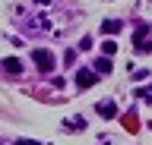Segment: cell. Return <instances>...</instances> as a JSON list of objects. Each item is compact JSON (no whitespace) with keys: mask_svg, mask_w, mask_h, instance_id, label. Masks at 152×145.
I'll use <instances>...</instances> for the list:
<instances>
[{"mask_svg":"<svg viewBox=\"0 0 152 145\" xmlns=\"http://www.w3.org/2000/svg\"><path fill=\"white\" fill-rule=\"evenodd\" d=\"M133 48H136V54H152V32L146 22L133 29Z\"/></svg>","mask_w":152,"mask_h":145,"instance_id":"cell-1","label":"cell"},{"mask_svg":"<svg viewBox=\"0 0 152 145\" xmlns=\"http://www.w3.org/2000/svg\"><path fill=\"white\" fill-rule=\"evenodd\" d=\"M32 60H35L38 73H54L57 69V57L51 54V48H35L32 50Z\"/></svg>","mask_w":152,"mask_h":145,"instance_id":"cell-2","label":"cell"},{"mask_svg":"<svg viewBox=\"0 0 152 145\" xmlns=\"http://www.w3.org/2000/svg\"><path fill=\"white\" fill-rule=\"evenodd\" d=\"M0 69L10 73V76H19V73H26V63H22L19 57H3L0 60Z\"/></svg>","mask_w":152,"mask_h":145,"instance_id":"cell-3","label":"cell"},{"mask_svg":"<svg viewBox=\"0 0 152 145\" xmlns=\"http://www.w3.org/2000/svg\"><path fill=\"white\" fill-rule=\"evenodd\" d=\"M98 82V73L95 69H76V85L79 88H92Z\"/></svg>","mask_w":152,"mask_h":145,"instance_id":"cell-4","label":"cell"},{"mask_svg":"<svg viewBox=\"0 0 152 145\" xmlns=\"http://www.w3.org/2000/svg\"><path fill=\"white\" fill-rule=\"evenodd\" d=\"M98 117L114 120V117H117V104H114V101H102V104H98Z\"/></svg>","mask_w":152,"mask_h":145,"instance_id":"cell-5","label":"cell"},{"mask_svg":"<svg viewBox=\"0 0 152 145\" xmlns=\"http://www.w3.org/2000/svg\"><path fill=\"white\" fill-rule=\"evenodd\" d=\"M124 129H127V133H136V129H140V120H136V114H133V110H127V114H124Z\"/></svg>","mask_w":152,"mask_h":145,"instance_id":"cell-6","label":"cell"},{"mask_svg":"<svg viewBox=\"0 0 152 145\" xmlns=\"http://www.w3.org/2000/svg\"><path fill=\"white\" fill-rule=\"evenodd\" d=\"M121 29H124V22H117V19H104L102 22V32H104V35H117Z\"/></svg>","mask_w":152,"mask_h":145,"instance_id":"cell-7","label":"cell"},{"mask_svg":"<svg viewBox=\"0 0 152 145\" xmlns=\"http://www.w3.org/2000/svg\"><path fill=\"white\" fill-rule=\"evenodd\" d=\"M83 126H86L83 117H73V120H66V123H64V129H66V133H79Z\"/></svg>","mask_w":152,"mask_h":145,"instance_id":"cell-8","label":"cell"},{"mask_svg":"<svg viewBox=\"0 0 152 145\" xmlns=\"http://www.w3.org/2000/svg\"><path fill=\"white\" fill-rule=\"evenodd\" d=\"M95 73H98V76L111 73V60H108V57H98V60H95Z\"/></svg>","mask_w":152,"mask_h":145,"instance_id":"cell-9","label":"cell"},{"mask_svg":"<svg viewBox=\"0 0 152 145\" xmlns=\"http://www.w3.org/2000/svg\"><path fill=\"white\" fill-rule=\"evenodd\" d=\"M102 50H104V57H111L114 50H117V44H114V41L108 38V41H102Z\"/></svg>","mask_w":152,"mask_h":145,"instance_id":"cell-10","label":"cell"},{"mask_svg":"<svg viewBox=\"0 0 152 145\" xmlns=\"http://www.w3.org/2000/svg\"><path fill=\"white\" fill-rule=\"evenodd\" d=\"M136 98H142V101H149V104H152V85H149V88H140Z\"/></svg>","mask_w":152,"mask_h":145,"instance_id":"cell-11","label":"cell"},{"mask_svg":"<svg viewBox=\"0 0 152 145\" xmlns=\"http://www.w3.org/2000/svg\"><path fill=\"white\" fill-rule=\"evenodd\" d=\"M89 48H92V38H89V35H86V38L79 41V50H89Z\"/></svg>","mask_w":152,"mask_h":145,"instance_id":"cell-12","label":"cell"},{"mask_svg":"<svg viewBox=\"0 0 152 145\" xmlns=\"http://www.w3.org/2000/svg\"><path fill=\"white\" fill-rule=\"evenodd\" d=\"M16 145H41V142H35V139H19Z\"/></svg>","mask_w":152,"mask_h":145,"instance_id":"cell-13","label":"cell"}]
</instances>
